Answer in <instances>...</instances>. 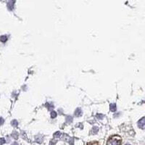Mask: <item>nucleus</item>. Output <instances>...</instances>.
<instances>
[{
	"label": "nucleus",
	"mask_w": 145,
	"mask_h": 145,
	"mask_svg": "<svg viewBox=\"0 0 145 145\" xmlns=\"http://www.w3.org/2000/svg\"><path fill=\"white\" fill-rule=\"evenodd\" d=\"M12 125H13V126H18V122H17V120H13V122H12Z\"/></svg>",
	"instance_id": "obj_11"
},
{
	"label": "nucleus",
	"mask_w": 145,
	"mask_h": 145,
	"mask_svg": "<svg viewBox=\"0 0 145 145\" xmlns=\"http://www.w3.org/2000/svg\"><path fill=\"white\" fill-rule=\"evenodd\" d=\"M126 145H129V144H126Z\"/></svg>",
	"instance_id": "obj_14"
},
{
	"label": "nucleus",
	"mask_w": 145,
	"mask_h": 145,
	"mask_svg": "<svg viewBox=\"0 0 145 145\" xmlns=\"http://www.w3.org/2000/svg\"><path fill=\"white\" fill-rule=\"evenodd\" d=\"M13 136L15 139H18V133H17V132H15V131H14V132L13 133Z\"/></svg>",
	"instance_id": "obj_8"
},
{
	"label": "nucleus",
	"mask_w": 145,
	"mask_h": 145,
	"mask_svg": "<svg viewBox=\"0 0 145 145\" xmlns=\"http://www.w3.org/2000/svg\"><path fill=\"white\" fill-rule=\"evenodd\" d=\"M5 139H4V138H1L0 139V145H2V144H5Z\"/></svg>",
	"instance_id": "obj_10"
},
{
	"label": "nucleus",
	"mask_w": 145,
	"mask_h": 145,
	"mask_svg": "<svg viewBox=\"0 0 145 145\" xmlns=\"http://www.w3.org/2000/svg\"><path fill=\"white\" fill-rule=\"evenodd\" d=\"M87 145H100L97 141H91L87 144Z\"/></svg>",
	"instance_id": "obj_6"
},
{
	"label": "nucleus",
	"mask_w": 145,
	"mask_h": 145,
	"mask_svg": "<svg viewBox=\"0 0 145 145\" xmlns=\"http://www.w3.org/2000/svg\"><path fill=\"white\" fill-rule=\"evenodd\" d=\"M110 110L112 112H115L116 110V105H115V104H110Z\"/></svg>",
	"instance_id": "obj_3"
},
{
	"label": "nucleus",
	"mask_w": 145,
	"mask_h": 145,
	"mask_svg": "<svg viewBox=\"0 0 145 145\" xmlns=\"http://www.w3.org/2000/svg\"><path fill=\"white\" fill-rule=\"evenodd\" d=\"M12 145H18V144L17 143V142H14L13 144H12Z\"/></svg>",
	"instance_id": "obj_13"
},
{
	"label": "nucleus",
	"mask_w": 145,
	"mask_h": 145,
	"mask_svg": "<svg viewBox=\"0 0 145 145\" xmlns=\"http://www.w3.org/2000/svg\"><path fill=\"white\" fill-rule=\"evenodd\" d=\"M139 127L142 128H145V118L140 120L139 123Z\"/></svg>",
	"instance_id": "obj_2"
},
{
	"label": "nucleus",
	"mask_w": 145,
	"mask_h": 145,
	"mask_svg": "<svg viewBox=\"0 0 145 145\" xmlns=\"http://www.w3.org/2000/svg\"><path fill=\"white\" fill-rule=\"evenodd\" d=\"M60 136H61V133H60V132H59V131L56 132L55 134H54V137H57V138L59 137Z\"/></svg>",
	"instance_id": "obj_7"
},
{
	"label": "nucleus",
	"mask_w": 145,
	"mask_h": 145,
	"mask_svg": "<svg viewBox=\"0 0 145 145\" xmlns=\"http://www.w3.org/2000/svg\"><path fill=\"white\" fill-rule=\"evenodd\" d=\"M7 37L6 36H1V38H0V40H1L2 42H5L7 41Z\"/></svg>",
	"instance_id": "obj_5"
},
{
	"label": "nucleus",
	"mask_w": 145,
	"mask_h": 145,
	"mask_svg": "<svg viewBox=\"0 0 145 145\" xmlns=\"http://www.w3.org/2000/svg\"><path fill=\"white\" fill-rule=\"evenodd\" d=\"M56 116H57V113H56V112L52 111V112L51 113V117H52V118H55Z\"/></svg>",
	"instance_id": "obj_9"
},
{
	"label": "nucleus",
	"mask_w": 145,
	"mask_h": 145,
	"mask_svg": "<svg viewBox=\"0 0 145 145\" xmlns=\"http://www.w3.org/2000/svg\"><path fill=\"white\" fill-rule=\"evenodd\" d=\"M4 123V119L2 118H0V125H2Z\"/></svg>",
	"instance_id": "obj_12"
},
{
	"label": "nucleus",
	"mask_w": 145,
	"mask_h": 145,
	"mask_svg": "<svg viewBox=\"0 0 145 145\" xmlns=\"http://www.w3.org/2000/svg\"><path fill=\"white\" fill-rule=\"evenodd\" d=\"M121 143H122L121 138L118 135H115L108 139L107 145H121Z\"/></svg>",
	"instance_id": "obj_1"
},
{
	"label": "nucleus",
	"mask_w": 145,
	"mask_h": 145,
	"mask_svg": "<svg viewBox=\"0 0 145 145\" xmlns=\"http://www.w3.org/2000/svg\"><path fill=\"white\" fill-rule=\"evenodd\" d=\"M81 114H82V112H81V109H80V108H78L77 110H76V115L78 117V116H81Z\"/></svg>",
	"instance_id": "obj_4"
}]
</instances>
